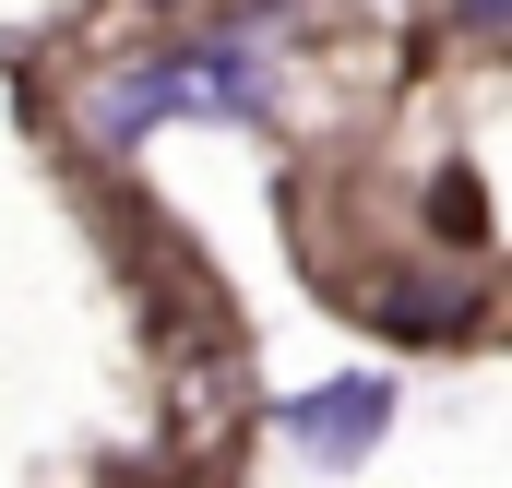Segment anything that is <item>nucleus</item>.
Returning a JSON list of instances; mask_svg holds the SVG:
<instances>
[{"instance_id": "nucleus-2", "label": "nucleus", "mask_w": 512, "mask_h": 488, "mask_svg": "<svg viewBox=\"0 0 512 488\" xmlns=\"http://www.w3.org/2000/svg\"><path fill=\"white\" fill-rule=\"evenodd\" d=\"M477 322H489V298H477V286H405V298L382 310V334H405V346H417V334H429V346H453V334H477Z\"/></svg>"}, {"instance_id": "nucleus-4", "label": "nucleus", "mask_w": 512, "mask_h": 488, "mask_svg": "<svg viewBox=\"0 0 512 488\" xmlns=\"http://www.w3.org/2000/svg\"><path fill=\"white\" fill-rule=\"evenodd\" d=\"M512 24V0H465V36H501Z\"/></svg>"}, {"instance_id": "nucleus-1", "label": "nucleus", "mask_w": 512, "mask_h": 488, "mask_svg": "<svg viewBox=\"0 0 512 488\" xmlns=\"http://www.w3.org/2000/svg\"><path fill=\"white\" fill-rule=\"evenodd\" d=\"M393 417V393L382 381H322V393H298L274 429L298 441V453H370V429Z\"/></svg>"}, {"instance_id": "nucleus-3", "label": "nucleus", "mask_w": 512, "mask_h": 488, "mask_svg": "<svg viewBox=\"0 0 512 488\" xmlns=\"http://www.w3.org/2000/svg\"><path fill=\"white\" fill-rule=\"evenodd\" d=\"M429 227H441L453 250L489 239V191H477V167H441V179H429Z\"/></svg>"}]
</instances>
